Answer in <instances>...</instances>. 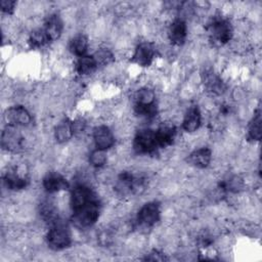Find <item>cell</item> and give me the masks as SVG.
Returning <instances> with one entry per match:
<instances>
[{"label":"cell","mask_w":262,"mask_h":262,"mask_svg":"<svg viewBox=\"0 0 262 262\" xmlns=\"http://www.w3.org/2000/svg\"><path fill=\"white\" fill-rule=\"evenodd\" d=\"M187 36V25L181 17L175 18L168 30V37L172 44L180 46L185 42Z\"/></svg>","instance_id":"12"},{"label":"cell","mask_w":262,"mask_h":262,"mask_svg":"<svg viewBox=\"0 0 262 262\" xmlns=\"http://www.w3.org/2000/svg\"><path fill=\"white\" fill-rule=\"evenodd\" d=\"M204 85L208 92L212 94H221L225 90V85L223 81L212 71L205 72V75L203 77Z\"/></svg>","instance_id":"19"},{"label":"cell","mask_w":262,"mask_h":262,"mask_svg":"<svg viewBox=\"0 0 262 262\" xmlns=\"http://www.w3.org/2000/svg\"><path fill=\"white\" fill-rule=\"evenodd\" d=\"M25 138L16 126L7 125L1 133V146L7 151L18 152L24 148Z\"/></svg>","instance_id":"5"},{"label":"cell","mask_w":262,"mask_h":262,"mask_svg":"<svg viewBox=\"0 0 262 262\" xmlns=\"http://www.w3.org/2000/svg\"><path fill=\"white\" fill-rule=\"evenodd\" d=\"M72 131V121L63 120L61 121L54 129V137L57 142L63 143L67 142L73 136Z\"/></svg>","instance_id":"23"},{"label":"cell","mask_w":262,"mask_h":262,"mask_svg":"<svg viewBox=\"0 0 262 262\" xmlns=\"http://www.w3.org/2000/svg\"><path fill=\"white\" fill-rule=\"evenodd\" d=\"M99 217V202L98 200L88 203L79 209L73 211L72 223L80 229L92 226Z\"/></svg>","instance_id":"1"},{"label":"cell","mask_w":262,"mask_h":262,"mask_svg":"<svg viewBox=\"0 0 262 262\" xmlns=\"http://www.w3.org/2000/svg\"><path fill=\"white\" fill-rule=\"evenodd\" d=\"M143 187V179L137 177L130 172H122L116 183V190L121 195H127L139 191Z\"/></svg>","instance_id":"6"},{"label":"cell","mask_w":262,"mask_h":262,"mask_svg":"<svg viewBox=\"0 0 262 262\" xmlns=\"http://www.w3.org/2000/svg\"><path fill=\"white\" fill-rule=\"evenodd\" d=\"M88 49V38L83 35H76L73 37L69 43V50L72 54L81 57L86 54Z\"/></svg>","instance_id":"20"},{"label":"cell","mask_w":262,"mask_h":262,"mask_svg":"<svg viewBox=\"0 0 262 262\" xmlns=\"http://www.w3.org/2000/svg\"><path fill=\"white\" fill-rule=\"evenodd\" d=\"M40 215H41L42 219L46 223H48L50 226L55 224L56 222H58L57 209L55 208L54 204L49 202V201H45L41 204V206H40Z\"/></svg>","instance_id":"22"},{"label":"cell","mask_w":262,"mask_h":262,"mask_svg":"<svg viewBox=\"0 0 262 262\" xmlns=\"http://www.w3.org/2000/svg\"><path fill=\"white\" fill-rule=\"evenodd\" d=\"M155 54L156 49L154 44L149 42H141L136 46L131 61L140 67H148L152 62Z\"/></svg>","instance_id":"9"},{"label":"cell","mask_w":262,"mask_h":262,"mask_svg":"<svg viewBox=\"0 0 262 262\" xmlns=\"http://www.w3.org/2000/svg\"><path fill=\"white\" fill-rule=\"evenodd\" d=\"M92 137L96 148L106 150L115 144V137L111 129L105 125L96 126L93 129Z\"/></svg>","instance_id":"11"},{"label":"cell","mask_w":262,"mask_h":262,"mask_svg":"<svg viewBox=\"0 0 262 262\" xmlns=\"http://www.w3.org/2000/svg\"><path fill=\"white\" fill-rule=\"evenodd\" d=\"M211 159H212L211 149L208 147H201L189 154L187 158V162L189 165L195 168L204 169L209 166Z\"/></svg>","instance_id":"15"},{"label":"cell","mask_w":262,"mask_h":262,"mask_svg":"<svg viewBox=\"0 0 262 262\" xmlns=\"http://www.w3.org/2000/svg\"><path fill=\"white\" fill-rule=\"evenodd\" d=\"M98 200L96 198V194L94 193V191L86 184L80 183L77 184L71 192V207L72 210H76L81 208L82 206L91 203L93 201Z\"/></svg>","instance_id":"8"},{"label":"cell","mask_w":262,"mask_h":262,"mask_svg":"<svg viewBox=\"0 0 262 262\" xmlns=\"http://www.w3.org/2000/svg\"><path fill=\"white\" fill-rule=\"evenodd\" d=\"M47 245L54 251H60L68 248L72 243V235L70 229L61 222H56L51 225L47 235Z\"/></svg>","instance_id":"3"},{"label":"cell","mask_w":262,"mask_h":262,"mask_svg":"<svg viewBox=\"0 0 262 262\" xmlns=\"http://www.w3.org/2000/svg\"><path fill=\"white\" fill-rule=\"evenodd\" d=\"M97 66H106L110 64L111 62L114 61L115 57L114 54L112 53V51H110L106 48H100L98 50H96L94 52V54H92Z\"/></svg>","instance_id":"28"},{"label":"cell","mask_w":262,"mask_h":262,"mask_svg":"<svg viewBox=\"0 0 262 262\" xmlns=\"http://www.w3.org/2000/svg\"><path fill=\"white\" fill-rule=\"evenodd\" d=\"M248 138L253 141H258L261 138V112L257 110L250 124L248 125Z\"/></svg>","instance_id":"24"},{"label":"cell","mask_w":262,"mask_h":262,"mask_svg":"<svg viewBox=\"0 0 262 262\" xmlns=\"http://www.w3.org/2000/svg\"><path fill=\"white\" fill-rule=\"evenodd\" d=\"M144 259L145 260H151V261H164V260H166V257L164 256V254H162L158 251H154L149 254V256H147Z\"/></svg>","instance_id":"32"},{"label":"cell","mask_w":262,"mask_h":262,"mask_svg":"<svg viewBox=\"0 0 262 262\" xmlns=\"http://www.w3.org/2000/svg\"><path fill=\"white\" fill-rule=\"evenodd\" d=\"M3 183L10 190H20L27 187L29 180L26 176L19 174L17 170L10 169L3 175Z\"/></svg>","instance_id":"14"},{"label":"cell","mask_w":262,"mask_h":262,"mask_svg":"<svg viewBox=\"0 0 262 262\" xmlns=\"http://www.w3.org/2000/svg\"><path fill=\"white\" fill-rule=\"evenodd\" d=\"M208 30L211 40L218 45L226 44L231 40L233 35L231 23L222 16L213 17L209 24Z\"/></svg>","instance_id":"2"},{"label":"cell","mask_w":262,"mask_h":262,"mask_svg":"<svg viewBox=\"0 0 262 262\" xmlns=\"http://www.w3.org/2000/svg\"><path fill=\"white\" fill-rule=\"evenodd\" d=\"M134 112L139 117L151 119L155 116H157L158 108L156 102L151 104H134Z\"/></svg>","instance_id":"27"},{"label":"cell","mask_w":262,"mask_h":262,"mask_svg":"<svg viewBox=\"0 0 262 262\" xmlns=\"http://www.w3.org/2000/svg\"><path fill=\"white\" fill-rule=\"evenodd\" d=\"M202 122L201 111L196 105L190 106L184 115L182 121V128L186 132H194L199 129Z\"/></svg>","instance_id":"17"},{"label":"cell","mask_w":262,"mask_h":262,"mask_svg":"<svg viewBox=\"0 0 262 262\" xmlns=\"http://www.w3.org/2000/svg\"><path fill=\"white\" fill-rule=\"evenodd\" d=\"M98 68L93 55H83L78 58L75 64L76 72L79 75H89L92 74Z\"/></svg>","instance_id":"21"},{"label":"cell","mask_w":262,"mask_h":262,"mask_svg":"<svg viewBox=\"0 0 262 262\" xmlns=\"http://www.w3.org/2000/svg\"><path fill=\"white\" fill-rule=\"evenodd\" d=\"M155 132L159 147H166L174 141L176 136V127L173 124L164 123Z\"/></svg>","instance_id":"16"},{"label":"cell","mask_w":262,"mask_h":262,"mask_svg":"<svg viewBox=\"0 0 262 262\" xmlns=\"http://www.w3.org/2000/svg\"><path fill=\"white\" fill-rule=\"evenodd\" d=\"M43 29L45 30L46 34L48 35L50 41H54L60 37V35L62 33V29H63V24H62V20L59 17V15L50 14L46 18Z\"/></svg>","instance_id":"18"},{"label":"cell","mask_w":262,"mask_h":262,"mask_svg":"<svg viewBox=\"0 0 262 262\" xmlns=\"http://www.w3.org/2000/svg\"><path fill=\"white\" fill-rule=\"evenodd\" d=\"M5 119L8 125L16 127L28 126L32 121L31 114L23 105H14L9 107L5 113Z\"/></svg>","instance_id":"10"},{"label":"cell","mask_w":262,"mask_h":262,"mask_svg":"<svg viewBox=\"0 0 262 262\" xmlns=\"http://www.w3.org/2000/svg\"><path fill=\"white\" fill-rule=\"evenodd\" d=\"M133 148L137 154H151L159 148L156 132L149 128L139 130L133 139Z\"/></svg>","instance_id":"4"},{"label":"cell","mask_w":262,"mask_h":262,"mask_svg":"<svg viewBox=\"0 0 262 262\" xmlns=\"http://www.w3.org/2000/svg\"><path fill=\"white\" fill-rule=\"evenodd\" d=\"M106 160L107 158L105 155V150H102V149L95 148L89 155V162L95 168H100L104 166L106 163Z\"/></svg>","instance_id":"29"},{"label":"cell","mask_w":262,"mask_h":262,"mask_svg":"<svg viewBox=\"0 0 262 262\" xmlns=\"http://www.w3.org/2000/svg\"><path fill=\"white\" fill-rule=\"evenodd\" d=\"M42 184L44 189L49 193L58 192L69 188V182L67 179L57 172L47 173L42 180Z\"/></svg>","instance_id":"13"},{"label":"cell","mask_w":262,"mask_h":262,"mask_svg":"<svg viewBox=\"0 0 262 262\" xmlns=\"http://www.w3.org/2000/svg\"><path fill=\"white\" fill-rule=\"evenodd\" d=\"M156 102V94L154 90L143 87L137 90L134 95V104H151Z\"/></svg>","instance_id":"26"},{"label":"cell","mask_w":262,"mask_h":262,"mask_svg":"<svg viewBox=\"0 0 262 262\" xmlns=\"http://www.w3.org/2000/svg\"><path fill=\"white\" fill-rule=\"evenodd\" d=\"M1 10L7 14L12 13L14 10V6H15V1H11V0H2L1 3Z\"/></svg>","instance_id":"31"},{"label":"cell","mask_w":262,"mask_h":262,"mask_svg":"<svg viewBox=\"0 0 262 262\" xmlns=\"http://www.w3.org/2000/svg\"><path fill=\"white\" fill-rule=\"evenodd\" d=\"M86 129V121L82 118H78L72 121V131L74 135L82 134Z\"/></svg>","instance_id":"30"},{"label":"cell","mask_w":262,"mask_h":262,"mask_svg":"<svg viewBox=\"0 0 262 262\" xmlns=\"http://www.w3.org/2000/svg\"><path fill=\"white\" fill-rule=\"evenodd\" d=\"M161 216L160 204L156 201L148 202L144 204L138 211L136 216V221L141 227H151L159 220Z\"/></svg>","instance_id":"7"},{"label":"cell","mask_w":262,"mask_h":262,"mask_svg":"<svg viewBox=\"0 0 262 262\" xmlns=\"http://www.w3.org/2000/svg\"><path fill=\"white\" fill-rule=\"evenodd\" d=\"M49 42H50V39L43 28L36 29L32 31V33L30 34L29 44L32 48H41L47 45Z\"/></svg>","instance_id":"25"}]
</instances>
